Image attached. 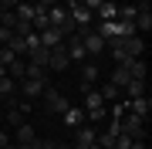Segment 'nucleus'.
Masks as SVG:
<instances>
[{
	"instance_id": "nucleus-1",
	"label": "nucleus",
	"mask_w": 152,
	"mask_h": 149,
	"mask_svg": "<svg viewBox=\"0 0 152 149\" xmlns=\"http://www.w3.org/2000/svg\"><path fill=\"white\" fill-rule=\"evenodd\" d=\"M145 122H149V119H142V115H132V112H125V115L118 119V126H122V132L129 136V139H135V142H139V139H145V132H149V129H145Z\"/></svg>"
},
{
	"instance_id": "nucleus-2",
	"label": "nucleus",
	"mask_w": 152,
	"mask_h": 149,
	"mask_svg": "<svg viewBox=\"0 0 152 149\" xmlns=\"http://www.w3.org/2000/svg\"><path fill=\"white\" fill-rule=\"evenodd\" d=\"M78 37H81L88 58H95V54H102V51H108V48H105V37H102L95 27H81V31H78Z\"/></svg>"
},
{
	"instance_id": "nucleus-3",
	"label": "nucleus",
	"mask_w": 152,
	"mask_h": 149,
	"mask_svg": "<svg viewBox=\"0 0 152 149\" xmlns=\"http://www.w3.org/2000/svg\"><path fill=\"white\" fill-rule=\"evenodd\" d=\"M41 98H44V109H48V112H54V115H64L68 102H64V95H61L58 88H51V85H44Z\"/></svg>"
},
{
	"instance_id": "nucleus-4",
	"label": "nucleus",
	"mask_w": 152,
	"mask_h": 149,
	"mask_svg": "<svg viewBox=\"0 0 152 149\" xmlns=\"http://www.w3.org/2000/svg\"><path fill=\"white\" fill-rule=\"evenodd\" d=\"M125 109H129L132 115L149 119V115H152V98H149V95H135V98H129V102H125Z\"/></svg>"
},
{
	"instance_id": "nucleus-5",
	"label": "nucleus",
	"mask_w": 152,
	"mask_h": 149,
	"mask_svg": "<svg viewBox=\"0 0 152 149\" xmlns=\"http://www.w3.org/2000/svg\"><path fill=\"white\" fill-rule=\"evenodd\" d=\"M132 24H135V31L142 34V37L152 31V10H149V0H145V4H139V14L132 17Z\"/></svg>"
},
{
	"instance_id": "nucleus-6",
	"label": "nucleus",
	"mask_w": 152,
	"mask_h": 149,
	"mask_svg": "<svg viewBox=\"0 0 152 149\" xmlns=\"http://www.w3.org/2000/svg\"><path fill=\"white\" fill-rule=\"evenodd\" d=\"M64 51H68V61H85L88 58V51L81 44V37H78V31L71 34V37H64Z\"/></svg>"
},
{
	"instance_id": "nucleus-7",
	"label": "nucleus",
	"mask_w": 152,
	"mask_h": 149,
	"mask_svg": "<svg viewBox=\"0 0 152 149\" xmlns=\"http://www.w3.org/2000/svg\"><path fill=\"white\" fill-rule=\"evenodd\" d=\"M95 136H98V129H91L88 122L78 126V129H75V149H91V146H95Z\"/></svg>"
},
{
	"instance_id": "nucleus-8",
	"label": "nucleus",
	"mask_w": 152,
	"mask_h": 149,
	"mask_svg": "<svg viewBox=\"0 0 152 149\" xmlns=\"http://www.w3.org/2000/svg\"><path fill=\"white\" fill-rule=\"evenodd\" d=\"M14 142H20V146H37L41 139H37V132H34L31 122H20V126L14 129Z\"/></svg>"
},
{
	"instance_id": "nucleus-9",
	"label": "nucleus",
	"mask_w": 152,
	"mask_h": 149,
	"mask_svg": "<svg viewBox=\"0 0 152 149\" xmlns=\"http://www.w3.org/2000/svg\"><path fill=\"white\" fill-rule=\"evenodd\" d=\"M44 85H48V78H20V92H24V98H41Z\"/></svg>"
},
{
	"instance_id": "nucleus-10",
	"label": "nucleus",
	"mask_w": 152,
	"mask_h": 149,
	"mask_svg": "<svg viewBox=\"0 0 152 149\" xmlns=\"http://www.w3.org/2000/svg\"><path fill=\"white\" fill-rule=\"evenodd\" d=\"M71 65V61H68V51H64V44H61V48H51V58H48V71H64V68Z\"/></svg>"
},
{
	"instance_id": "nucleus-11",
	"label": "nucleus",
	"mask_w": 152,
	"mask_h": 149,
	"mask_svg": "<svg viewBox=\"0 0 152 149\" xmlns=\"http://www.w3.org/2000/svg\"><path fill=\"white\" fill-rule=\"evenodd\" d=\"M122 48L129 51V58H142V54H145V37H142V34H132V37H122Z\"/></svg>"
},
{
	"instance_id": "nucleus-12",
	"label": "nucleus",
	"mask_w": 152,
	"mask_h": 149,
	"mask_svg": "<svg viewBox=\"0 0 152 149\" xmlns=\"http://www.w3.org/2000/svg\"><path fill=\"white\" fill-rule=\"evenodd\" d=\"M85 122H88V115H85L81 105H68L64 109V126L68 129H78V126H85Z\"/></svg>"
},
{
	"instance_id": "nucleus-13",
	"label": "nucleus",
	"mask_w": 152,
	"mask_h": 149,
	"mask_svg": "<svg viewBox=\"0 0 152 149\" xmlns=\"http://www.w3.org/2000/svg\"><path fill=\"white\" fill-rule=\"evenodd\" d=\"M37 37H41L44 48H61L64 44V34H61L58 27H44V31H37Z\"/></svg>"
},
{
	"instance_id": "nucleus-14",
	"label": "nucleus",
	"mask_w": 152,
	"mask_h": 149,
	"mask_svg": "<svg viewBox=\"0 0 152 149\" xmlns=\"http://www.w3.org/2000/svg\"><path fill=\"white\" fill-rule=\"evenodd\" d=\"M98 65L95 61H85V68H81V92H88V88H95V81H98Z\"/></svg>"
},
{
	"instance_id": "nucleus-15",
	"label": "nucleus",
	"mask_w": 152,
	"mask_h": 149,
	"mask_svg": "<svg viewBox=\"0 0 152 149\" xmlns=\"http://www.w3.org/2000/svg\"><path fill=\"white\" fill-rule=\"evenodd\" d=\"M48 58H51V48H44V44H37V48H27V61H31V65L48 68Z\"/></svg>"
},
{
	"instance_id": "nucleus-16",
	"label": "nucleus",
	"mask_w": 152,
	"mask_h": 149,
	"mask_svg": "<svg viewBox=\"0 0 152 149\" xmlns=\"http://www.w3.org/2000/svg\"><path fill=\"white\" fill-rule=\"evenodd\" d=\"M95 17L98 21H118V4H115V0H105V4L95 10Z\"/></svg>"
},
{
	"instance_id": "nucleus-17",
	"label": "nucleus",
	"mask_w": 152,
	"mask_h": 149,
	"mask_svg": "<svg viewBox=\"0 0 152 149\" xmlns=\"http://www.w3.org/2000/svg\"><path fill=\"white\" fill-rule=\"evenodd\" d=\"M122 92L129 95V98H135V95H145V78H129V81L122 85Z\"/></svg>"
},
{
	"instance_id": "nucleus-18",
	"label": "nucleus",
	"mask_w": 152,
	"mask_h": 149,
	"mask_svg": "<svg viewBox=\"0 0 152 149\" xmlns=\"http://www.w3.org/2000/svg\"><path fill=\"white\" fill-rule=\"evenodd\" d=\"M125 68H129V75H132V78H145V75H149V65H145V58H132Z\"/></svg>"
},
{
	"instance_id": "nucleus-19",
	"label": "nucleus",
	"mask_w": 152,
	"mask_h": 149,
	"mask_svg": "<svg viewBox=\"0 0 152 149\" xmlns=\"http://www.w3.org/2000/svg\"><path fill=\"white\" fill-rule=\"evenodd\" d=\"M81 109H85V112H91V109H105V98H102L95 88H88V92H85V105H81Z\"/></svg>"
},
{
	"instance_id": "nucleus-20",
	"label": "nucleus",
	"mask_w": 152,
	"mask_h": 149,
	"mask_svg": "<svg viewBox=\"0 0 152 149\" xmlns=\"http://www.w3.org/2000/svg\"><path fill=\"white\" fill-rule=\"evenodd\" d=\"M7 75H10L14 81H20V78L27 75V61H20V58H14L10 65H7Z\"/></svg>"
},
{
	"instance_id": "nucleus-21",
	"label": "nucleus",
	"mask_w": 152,
	"mask_h": 149,
	"mask_svg": "<svg viewBox=\"0 0 152 149\" xmlns=\"http://www.w3.org/2000/svg\"><path fill=\"white\" fill-rule=\"evenodd\" d=\"M14 17H17V21H31V17H34V4H31V0H20V4L14 7Z\"/></svg>"
},
{
	"instance_id": "nucleus-22",
	"label": "nucleus",
	"mask_w": 152,
	"mask_h": 149,
	"mask_svg": "<svg viewBox=\"0 0 152 149\" xmlns=\"http://www.w3.org/2000/svg\"><path fill=\"white\" fill-rule=\"evenodd\" d=\"M132 34H139L132 21H115V37H132Z\"/></svg>"
},
{
	"instance_id": "nucleus-23",
	"label": "nucleus",
	"mask_w": 152,
	"mask_h": 149,
	"mask_svg": "<svg viewBox=\"0 0 152 149\" xmlns=\"http://www.w3.org/2000/svg\"><path fill=\"white\" fill-rule=\"evenodd\" d=\"M129 78H132V75H129V68H125V65H115V75H112V85H115V88H118V92H122V85L129 81Z\"/></svg>"
},
{
	"instance_id": "nucleus-24",
	"label": "nucleus",
	"mask_w": 152,
	"mask_h": 149,
	"mask_svg": "<svg viewBox=\"0 0 152 149\" xmlns=\"http://www.w3.org/2000/svg\"><path fill=\"white\" fill-rule=\"evenodd\" d=\"M98 95L105 98V105H108V102H118V88H115L112 81H108V85H102V88H98Z\"/></svg>"
},
{
	"instance_id": "nucleus-25",
	"label": "nucleus",
	"mask_w": 152,
	"mask_h": 149,
	"mask_svg": "<svg viewBox=\"0 0 152 149\" xmlns=\"http://www.w3.org/2000/svg\"><path fill=\"white\" fill-rule=\"evenodd\" d=\"M85 115H88V122H102L108 115V105H105V109H91V112H85Z\"/></svg>"
},
{
	"instance_id": "nucleus-26",
	"label": "nucleus",
	"mask_w": 152,
	"mask_h": 149,
	"mask_svg": "<svg viewBox=\"0 0 152 149\" xmlns=\"http://www.w3.org/2000/svg\"><path fill=\"white\" fill-rule=\"evenodd\" d=\"M132 142H135V139H129L125 132H118V136H115V149H129Z\"/></svg>"
},
{
	"instance_id": "nucleus-27",
	"label": "nucleus",
	"mask_w": 152,
	"mask_h": 149,
	"mask_svg": "<svg viewBox=\"0 0 152 149\" xmlns=\"http://www.w3.org/2000/svg\"><path fill=\"white\" fill-rule=\"evenodd\" d=\"M14 58H17V54H14V51H10V48H0V65H4V68H7V65H10V61H14Z\"/></svg>"
},
{
	"instance_id": "nucleus-28",
	"label": "nucleus",
	"mask_w": 152,
	"mask_h": 149,
	"mask_svg": "<svg viewBox=\"0 0 152 149\" xmlns=\"http://www.w3.org/2000/svg\"><path fill=\"white\" fill-rule=\"evenodd\" d=\"M125 112H129V109H125V102H112V119H122Z\"/></svg>"
},
{
	"instance_id": "nucleus-29",
	"label": "nucleus",
	"mask_w": 152,
	"mask_h": 149,
	"mask_svg": "<svg viewBox=\"0 0 152 149\" xmlns=\"http://www.w3.org/2000/svg\"><path fill=\"white\" fill-rule=\"evenodd\" d=\"M10 34H14V31H10V27H7V24H0V48H4V44H7V41H10Z\"/></svg>"
},
{
	"instance_id": "nucleus-30",
	"label": "nucleus",
	"mask_w": 152,
	"mask_h": 149,
	"mask_svg": "<svg viewBox=\"0 0 152 149\" xmlns=\"http://www.w3.org/2000/svg\"><path fill=\"white\" fill-rule=\"evenodd\" d=\"M17 4H20V0H0V10H4V14H10Z\"/></svg>"
},
{
	"instance_id": "nucleus-31",
	"label": "nucleus",
	"mask_w": 152,
	"mask_h": 149,
	"mask_svg": "<svg viewBox=\"0 0 152 149\" xmlns=\"http://www.w3.org/2000/svg\"><path fill=\"white\" fill-rule=\"evenodd\" d=\"M81 4H85V7H88V10H91V14H95V10H98V7H102V4H105V0H81Z\"/></svg>"
},
{
	"instance_id": "nucleus-32",
	"label": "nucleus",
	"mask_w": 152,
	"mask_h": 149,
	"mask_svg": "<svg viewBox=\"0 0 152 149\" xmlns=\"http://www.w3.org/2000/svg\"><path fill=\"white\" fill-rule=\"evenodd\" d=\"M7 142H10V132H7V129H0V149H4Z\"/></svg>"
},
{
	"instance_id": "nucleus-33",
	"label": "nucleus",
	"mask_w": 152,
	"mask_h": 149,
	"mask_svg": "<svg viewBox=\"0 0 152 149\" xmlns=\"http://www.w3.org/2000/svg\"><path fill=\"white\" fill-rule=\"evenodd\" d=\"M37 4H44V7H54V4H61V0H37Z\"/></svg>"
},
{
	"instance_id": "nucleus-34",
	"label": "nucleus",
	"mask_w": 152,
	"mask_h": 149,
	"mask_svg": "<svg viewBox=\"0 0 152 149\" xmlns=\"http://www.w3.org/2000/svg\"><path fill=\"white\" fill-rule=\"evenodd\" d=\"M0 126H4V109H0Z\"/></svg>"
},
{
	"instance_id": "nucleus-35",
	"label": "nucleus",
	"mask_w": 152,
	"mask_h": 149,
	"mask_svg": "<svg viewBox=\"0 0 152 149\" xmlns=\"http://www.w3.org/2000/svg\"><path fill=\"white\" fill-rule=\"evenodd\" d=\"M58 149H75V146H58Z\"/></svg>"
},
{
	"instance_id": "nucleus-36",
	"label": "nucleus",
	"mask_w": 152,
	"mask_h": 149,
	"mask_svg": "<svg viewBox=\"0 0 152 149\" xmlns=\"http://www.w3.org/2000/svg\"><path fill=\"white\" fill-rule=\"evenodd\" d=\"M4 149H14V142H7V146H4Z\"/></svg>"
},
{
	"instance_id": "nucleus-37",
	"label": "nucleus",
	"mask_w": 152,
	"mask_h": 149,
	"mask_svg": "<svg viewBox=\"0 0 152 149\" xmlns=\"http://www.w3.org/2000/svg\"><path fill=\"white\" fill-rule=\"evenodd\" d=\"M139 4H145V0H139Z\"/></svg>"
}]
</instances>
